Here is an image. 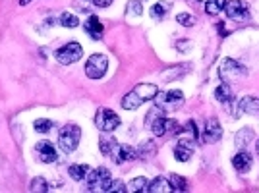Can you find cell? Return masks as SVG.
<instances>
[{"label":"cell","mask_w":259,"mask_h":193,"mask_svg":"<svg viewBox=\"0 0 259 193\" xmlns=\"http://www.w3.org/2000/svg\"><path fill=\"white\" fill-rule=\"evenodd\" d=\"M80 139H81L80 126H76V124H66V126H62V130H60L58 134V147L66 154H72L78 149Z\"/></svg>","instance_id":"cell-1"},{"label":"cell","mask_w":259,"mask_h":193,"mask_svg":"<svg viewBox=\"0 0 259 193\" xmlns=\"http://www.w3.org/2000/svg\"><path fill=\"white\" fill-rule=\"evenodd\" d=\"M112 176L106 168H97V170H89L85 176V186L87 190H101V192H110L112 188Z\"/></svg>","instance_id":"cell-2"},{"label":"cell","mask_w":259,"mask_h":193,"mask_svg":"<svg viewBox=\"0 0 259 193\" xmlns=\"http://www.w3.org/2000/svg\"><path fill=\"white\" fill-rule=\"evenodd\" d=\"M155 106H159L162 112H172L184 104V93L180 89H170L166 93H157L155 96Z\"/></svg>","instance_id":"cell-3"},{"label":"cell","mask_w":259,"mask_h":193,"mask_svg":"<svg viewBox=\"0 0 259 193\" xmlns=\"http://www.w3.org/2000/svg\"><path fill=\"white\" fill-rule=\"evenodd\" d=\"M95 126L99 128L101 132L110 134L120 126V116L110 108H99L97 114H95Z\"/></svg>","instance_id":"cell-4"},{"label":"cell","mask_w":259,"mask_h":193,"mask_svg":"<svg viewBox=\"0 0 259 193\" xmlns=\"http://www.w3.org/2000/svg\"><path fill=\"white\" fill-rule=\"evenodd\" d=\"M108 68V58L104 54H91L85 62V76L89 79H101L106 74Z\"/></svg>","instance_id":"cell-5"},{"label":"cell","mask_w":259,"mask_h":193,"mask_svg":"<svg viewBox=\"0 0 259 193\" xmlns=\"http://www.w3.org/2000/svg\"><path fill=\"white\" fill-rule=\"evenodd\" d=\"M54 56H56V60H58L60 64H64V66H68V64H76V62L83 56V47H81L80 43L72 41V43L60 47Z\"/></svg>","instance_id":"cell-6"},{"label":"cell","mask_w":259,"mask_h":193,"mask_svg":"<svg viewBox=\"0 0 259 193\" xmlns=\"http://www.w3.org/2000/svg\"><path fill=\"white\" fill-rule=\"evenodd\" d=\"M248 74V70L238 64L236 60H232V58H224L222 62H220L219 66V76L222 81H234V79H238V77H244Z\"/></svg>","instance_id":"cell-7"},{"label":"cell","mask_w":259,"mask_h":193,"mask_svg":"<svg viewBox=\"0 0 259 193\" xmlns=\"http://www.w3.org/2000/svg\"><path fill=\"white\" fill-rule=\"evenodd\" d=\"M224 12L226 16L236 21V23H244L250 19V10H248V4L242 2V0H228L226 6H224Z\"/></svg>","instance_id":"cell-8"},{"label":"cell","mask_w":259,"mask_h":193,"mask_svg":"<svg viewBox=\"0 0 259 193\" xmlns=\"http://www.w3.org/2000/svg\"><path fill=\"white\" fill-rule=\"evenodd\" d=\"M222 139V126L217 118H209L205 122V128H203V134H201V141L207 143V145H215Z\"/></svg>","instance_id":"cell-9"},{"label":"cell","mask_w":259,"mask_h":193,"mask_svg":"<svg viewBox=\"0 0 259 193\" xmlns=\"http://www.w3.org/2000/svg\"><path fill=\"white\" fill-rule=\"evenodd\" d=\"M110 158L114 160V164H124V162H130V160H136L138 153L134 147L130 145H124V143H116L114 149L110 151Z\"/></svg>","instance_id":"cell-10"},{"label":"cell","mask_w":259,"mask_h":193,"mask_svg":"<svg viewBox=\"0 0 259 193\" xmlns=\"http://www.w3.org/2000/svg\"><path fill=\"white\" fill-rule=\"evenodd\" d=\"M35 151H37V156H39L41 162H45V164H51V162H56V158H58V153H56V147L51 143V141H47V139H43L39 141L37 145H35Z\"/></svg>","instance_id":"cell-11"},{"label":"cell","mask_w":259,"mask_h":193,"mask_svg":"<svg viewBox=\"0 0 259 193\" xmlns=\"http://www.w3.org/2000/svg\"><path fill=\"white\" fill-rule=\"evenodd\" d=\"M83 29H85V33L93 39V41H99V39H103V33H104L103 21H101L97 16H89L87 21L83 23Z\"/></svg>","instance_id":"cell-12"},{"label":"cell","mask_w":259,"mask_h":193,"mask_svg":"<svg viewBox=\"0 0 259 193\" xmlns=\"http://www.w3.org/2000/svg\"><path fill=\"white\" fill-rule=\"evenodd\" d=\"M252 162H254V160H252V154L248 153V151H244V149H240L238 153L232 156V166H234L240 174L250 172Z\"/></svg>","instance_id":"cell-13"},{"label":"cell","mask_w":259,"mask_h":193,"mask_svg":"<svg viewBox=\"0 0 259 193\" xmlns=\"http://www.w3.org/2000/svg\"><path fill=\"white\" fill-rule=\"evenodd\" d=\"M132 91L140 96L143 102H147V100H153V98L157 96V93H159L157 85H153V83H140V85H136Z\"/></svg>","instance_id":"cell-14"},{"label":"cell","mask_w":259,"mask_h":193,"mask_svg":"<svg viewBox=\"0 0 259 193\" xmlns=\"http://www.w3.org/2000/svg\"><path fill=\"white\" fill-rule=\"evenodd\" d=\"M238 108L242 114H259V96L248 95L238 102Z\"/></svg>","instance_id":"cell-15"},{"label":"cell","mask_w":259,"mask_h":193,"mask_svg":"<svg viewBox=\"0 0 259 193\" xmlns=\"http://www.w3.org/2000/svg\"><path fill=\"white\" fill-rule=\"evenodd\" d=\"M136 153H138V158H141V160H149V158H153L157 154V145L151 139H147L136 149Z\"/></svg>","instance_id":"cell-16"},{"label":"cell","mask_w":259,"mask_h":193,"mask_svg":"<svg viewBox=\"0 0 259 193\" xmlns=\"http://www.w3.org/2000/svg\"><path fill=\"white\" fill-rule=\"evenodd\" d=\"M215 98H217L219 102H222V104H228V102L234 98V93H232L228 81H222L219 87L215 89Z\"/></svg>","instance_id":"cell-17"},{"label":"cell","mask_w":259,"mask_h":193,"mask_svg":"<svg viewBox=\"0 0 259 193\" xmlns=\"http://www.w3.org/2000/svg\"><path fill=\"white\" fill-rule=\"evenodd\" d=\"M141 104H143V100H141L134 91L126 93L124 98H122V108H124V110H138Z\"/></svg>","instance_id":"cell-18"},{"label":"cell","mask_w":259,"mask_h":193,"mask_svg":"<svg viewBox=\"0 0 259 193\" xmlns=\"http://www.w3.org/2000/svg\"><path fill=\"white\" fill-rule=\"evenodd\" d=\"M188 139H192V141L198 139V128H196V124L192 120L186 122L182 126V130H180V141H188Z\"/></svg>","instance_id":"cell-19"},{"label":"cell","mask_w":259,"mask_h":193,"mask_svg":"<svg viewBox=\"0 0 259 193\" xmlns=\"http://www.w3.org/2000/svg\"><path fill=\"white\" fill-rule=\"evenodd\" d=\"M252 139H254V132L250 128H242L238 134H236V137H234V143H236L238 149H246Z\"/></svg>","instance_id":"cell-20"},{"label":"cell","mask_w":259,"mask_h":193,"mask_svg":"<svg viewBox=\"0 0 259 193\" xmlns=\"http://www.w3.org/2000/svg\"><path fill=\"white\" fill-rule=\"evenodd\" d=\"M147 192L149 193H166V192H172L170 190V186H168V180H164V178H155L153 182H149V188H147Z\"/></svg>","instance_id":"cell-21"},{"label":"cell","mask_w":259,"mask_h":193,"mask_svg":"<svg viewBox=\"0 0 259 193\" xmlns=\"http://www.w3.org/2000/svg\"><path fill=\"white\" fill-rule=\"evenodd\" d=\"M192 145H188V143H182L180 141L178 145L174 147V156H176V160L180 162H186V160H190L192 158Z\"/></svg>","instance_id":"cell-22"},{"label":"cell","mask_w":259,"mask_h":193,"mask_svg":"<svg viewBox=\"0 0 259 193\" xmlns=\"http://www.w3.org/2000/svg\"><path fill=\"white\" fill-rule=\"evenodd\" d=\"M168 186H170L172 192H186L190 188L188 182H186V178H182L178 174H170L168 176Z\"/></svg>","instance_id":"cell-23"},{"label":"cell","mask_w":259,"mask_h":193,"mask_svg":"<svg viewBox=\"0 0 259 193\" xmlns=\"http://www.w3.org/2000/svg\"><path fill=\"white\" fill-rule=\"evenodd\" d=\"M168 10H170V4H168V2H157L149 12H151V18L153 19H164Z\"/></svg>","instance_id":"cell-24"},{"label":"cell","mask_w":259,"mask_h":193,"mask_svg":"<svg viewBox=\"0 0 259 193\" xmlns=\"http://www.w3.org/2000/svg\"><path fill=\"white\" fill-rule=\"evenodd\" d=\"M87 172H89V168H87L85 164H72V166L68 168V174H70L76 182H83Z\"/></svg>","instance_id":"cell-25"},{"label":"cell","mask_w":259,"mask_h":193,"mask_svg":"<svg viewBox=\"0 0 259 193\" xmlns=\"http://www.w3.org/2000/svg\"><path fill=\"white\" fill-rule=\"evenodd\" d=\"M118 141L114 139V137H108V135H103L99 139V147H101V153L104 154V156H110V151L114 149V145H116Z\"/></svg>","instance_id":"cell-26"},{"label":"cell","mask_w":259,"mask_h":193,"mask_svg":"<svg viewBox=\"0 0 259 193\" xmlns=\"http://www.w3.org/2000/svg\"><path fill=\"white\" fill-rule=\"evenodd\" d=\"M60 23H62V27L74 29V27H78V25H80V19H78L76 14H72V12H64V14L60 16Z\"/></svg>","instance_id":"cell-27"},{"label":"cell","mask_w":259,"mask_h":193,"mask_svg":"<svg viewBox=\"0 0 259 193\" xmlns=\"http://www.w3.org/2000/svg\"><path fill=\"white\" fill-rule=\"evenodd\" d=\"M29 190L33 193H45V192H49L51 188H49V184H47V180L45 178H33L31 180V186H29Z\"/></svg>","instance_id":"cell-28"},{"label":"cell","mask_w":259,"mask_h":193,"mask_svg":"<svg viewBox=\"0 0 259 193\" xmlns=\"http://www.w3.org/2000/svg\"><path fill=\"white\" fill-rule=\"evenodd\" d=\"M52 126H54V122H52V120H49V118H39V120H35V122H33V128H35L39 134H47V132H51V130H52Z\"/></svg>","instance_id":"cell-29"},{"label":"cell","mask_w":259,"mask_h":193,"mask_svg":"<svg viewBox=\"0 0 259 193\" xmlns=\"http://www.w3.org/2000/svg\"><path fill=\"white\" fill-rule=\"evenodd\" d=\"M141 12H143V6H141L140 0H130L128 4H126V14L128 16H141Z\"/></svg>","instance_id":"cell-30"},{"label":"cell","mask_w":259,"mask_h":193,"mask_svg":"<svg viewBox=\"0 0 259 193\" xmlns=\"http://www.w3.org/2000/svg\"><path fill=\"white\" fill-rule=\"evenodd\" d=\"M147 188H149V180L147 178H136L132 184H130V192H147Z\"/></svg>","instance_id":"cell-31"},{"label":"cell","mask_w":259,"mask_h":193,"mask_svg":"<svg viewBox=\"0 0 259 193\" xmlns=\"http://www.w3.org/2000/svg\"><path fill=\"white\" fill-rule=\"evenodd\" d=\"M176 21H178L180 25H184V27H192V25H196V18L192 16V14H178L176 16Z\"/></svg>","instance_id":"cell-32"},{"label":"cell","mask_w":259,"mask_h":193,"mask_svg":"<svg viewBox=\"0 0 259 193\" xmlns=\"http://www.w3.org/2000/svg\"><path fill=\"white\" fill-rule=\"evenodd\" d=\"M205 12H207L209 16H217V14L222 12V8L217 4V0H207V2H205Z\"/></svg>","instance_id":"cell-33"},{"label":"cell","mask_w":259,"mask_h":193,"mask_svg":"<svg viewBox=\"0 0 259 193\" xmlns=\"http://www.w3.org/2000/svg\"><path fill=\"white\" fill-rule=\"evenodd\" d=\"M176 50H180V52L192 50V41H190V39H180V41H176Z\"/></svg>","instance_id":"cell-34"},{"label":"cell","mask_w":259,"mask_h":193,"mask_svg":"<svg viewBox=\"0 0 259 193\" xmlns=\"http://www.w3.org/2000/svg\"><path fill=\"white\" fill-rule=\"evenodd\" d=\"M110 192L126 193V192H128V188L124 186V182H120V180H114V182H112V188H110Z\"/></svg>","instance_id":"cell-35"},{"label":"cell","mask_w":259,"mask_h":193,"mask_svg":"<svg viewBox=\"0 0 259 193\" xmlns=\"http://www.w3.org/2000/svg\"><path fill=\"white\" fill-rule=\"evenodd\" d=\"M91 2H93L97 8H108V6H110L114 0H91Z\"/></svg>","instance_id":"cell-36"},{"label":"cell","mask_w":259,"mask_h":193,"mask_svg":"<svg viewBox=\"0 0 259 193\" xmlns=\"http://www.w3.org/2000/svg\"><path fill=\"white\" fill-rule=\"evenodd\" d=\"M217 27H219V33H220V35H226V29H224L226 25H224L222 21H219V23H217Z\"/></svg>","instance_id":"cell-37"},{"label":"cell","mask_w":259,"mask_h":193,"mask_svg":"<svg viewBox=\"0 0 259 193\" xmlns=\"http://www.w3.org/2000/svg\"><path fill=\"white\" fill-rule=\"evenodd\" d=\"M226 2H228V0H217V4H219L220 8H222V10H224V6H226Z\"/></svg>","instance_id":"cell-38"},{"label":"cell","mask_w":259,"mask_h":193,"mask_svg":"<svg viewBox=\"0 0 259 193\" xmlns=\"http://www.w3.org/2000/svg\"><path fill=\"white\" fill-rule=\"evenodd\" d=\"M29 2H31V0H20V4H21V6H25V4H29Z\"/></svg>","instance_id":"cell-39"},{"label":"cell","mask_w":259,"mask_h":193,"mask_svg":"<svg viewBox=\"0 0 259 193\" xmlns=\"http://www.w3.org/2000/svg\"><path fill=\"white\" fill-rule=\"evenodd\" d=\"M256 149H258V154H259V139H258V145H256Z\"/></svg>","instance_id":"cell-40"},{"label":"cell","mask_w":259,"mask_h":193,"mask_svg":"<svg viewBox=\"0 0 259 193\" xmlns=\"http://www.w3.org/2000/svg\"><path fill=\"white\" fill-rule=\"evenodd\" d=\"M203 2H207V0H203Z\"/></svg>","instance_id":"cell-41"}]
</instances>
